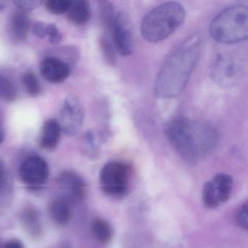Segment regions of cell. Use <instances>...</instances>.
<instances>
[{"label":"cell","instance_id":"9c48e42d","mask_svg":"<svg viewBox=\"0 0 248 248\" xmlns=\"http://www.w3.org/2000/svg\"><path fill=\"white\" fill-rule=\"evenodd\" d=\"M111 34L113 44L117 52L122 56H128L134 48L133 29L129 16L121 12L115 17Z\"/></svg>","mask_w":248,"mask_h":248},{"label":"cell","instance_id":"4dcf8cb0","mask_svg":"<svg viewBox=\"0 0 248 248\" xmlns=\"http://www.w3.org/2000/svg\"><path fill=\"white\" fill-rule=\"evenodd\" d=\"M6 8V4L0 1V12L3 11Z\"/></svg>","mask_w":248,"mask_h":248},{"label":"cell","instance_id":"4fadbf2b","mask_svg":"<svg viewBox=\"0 0 248 248\" xmlns=\"http://www.w3.org/2000/svg\"><path fill=\"white\" fill-rule=\"evenodd\" d=\"M71 203L63 198L54 199L49 205V215L54 224L59 227H65L72 217Z\"/></svg>","mask_w":248,"mask_h":248},{"label":"cell","instance_id":"277c9868","mask_svg":"<svg viewBox=\"0 0 248 248\" xmlns=\"http://www.w3.org/2000/svg\"><path fill=\"white\" fill-rule=\"evenodd\" d=\"M210 33L214 40L223 44L248 39V6H233L221 12L211 23Z\"/></svg>","mask_w":248,"mask_h":248},{"label":"cell","instance_id":"cb8c5ba5","mask_svg":"<svg viewBox=\"0 0 248 248\" xmlns=\"http://www.w3.org/2000/svg\"><path fill=\"white\" fill-rule=\"evenodd\" d=\"M100 42L105 59L110 65H114L116 64V54H115L114 50H113L111 44L104 36L100 39Z\"/></svg>","mask_w":248,"mask_h":248},{"label":"cell","instance_id":"3957f363","mask_svg":"<svg viewBox=\"0 0 248 248\" xmlns=\"http://www.w3.org/2000/svg\"><path fill=\"white\" fill-rule=\"evenodd\" d=\"M185 16V8L179 3H163L146 15L140 28L141 35L147 42H161L182 24Z\"/></svg>","mask_w":248,"mask_h":248},{"label":"cell","instance_id":"9a60e30c","mask_svg":"<svg viewBox=\"0 0 248 248\" xmlns=\"http://www.w3.org/2000/svg\"><path fill=\"white\" fill-rule=\"evenodd\" d=\"M68 20L76 25H83L87 23L91 17V7L90 3L84 0L71 1L67 12Z\"/></svg>","mask_w":248,"mask_h":248},{"label":"cell","instance_id":"1f68e13d","mask_svg":"<svg viewBox=\"0 0 248 248\" xmlns=\"http://www.w3.org/2000/svg\"><path fill=\"white\" fill-rule=\"evenodd\" d=\"M68 248V247H64V248Z\"/></svg>","mask_w":248,"mask_h":248},{"label":"cell","instance_id":"ba28073f","mask_svg":"<svg viewBox=\"0 0 248 248\" xmlns=\"http://www.w3.org/2000/svg\"><path fill=\"white\" fill-rule=\"evenodd\" d=\"M84 109L81 103L74 97L65 99L59 112V122L65 135H76L79 132L84 122Z\"/></svg>","mask_w":248,"mask_h":248},{"label":"cell","instance_id":"2e32d148","mask_svg":"<svg viewBox=\"0 0 248 248\" xmlns=\"http://www.w3.org/2000/svg\"><path fill=\"white\" fill-rule=\"evenodd\" d=\"M91 231L93 237L100 244H108L113 239V227L103 218H96L93 220L91 224Z\"/></svg>","mask_w":248,"mask_h":248},{"label":"cell","instance_id":"8fae6325","mask_svg":"<svg viewBox=\"0 0 248 248\" xmlns=\"http://www.w3.org/2000/svg\"><path fill=\"white\" fill-rule=\"evenodd\" d=\"M40 71L46 81L54 84L65 81L71 72L68 64L54 57H46L42 61Z\"/></svg>","mask_w":248,"mask_h":248},{"label":"cell","instance_id":"f1b7e54d","mask_svg":"<svg viewBox=\"0 0 248 248\" xmlns=\"http://www.w3.org/2000/svg\"><path fill=\"white\" fill-rule=\"evenodd\" d=\"M4 248H23V246L20 241L11 240L4 246Z\"/></svg>","mask_w":248,"mask_h":248},{"label":"cell","instance_id":"ffe728a7","mask_svg":"<svg viewBox=\"0 0 248 248\" xmlns=\"http://www.w3.org/2000/svg\"><path fill=\"white\" fill-rule=\"evenodd\" d=\"M22 83L29 96L35 98L40 95L42 87L34 73L31 71H26L22 77Z\"/></svg>","mask_w":248,"mask_h":248},{"label":"cell","instance_id":"d4e9b609","mask_svg":"<svg viewBox=\"0 0 248 248\" xmlns=\"http://www.w3.org/2000/svg\"><path fill=\"white\" fill-rule=\"evenodd\" d=\"M46 36L49 37V42L52 45H57L62 40V36L59 29L53 23L47 24Z\"/></svg>","mask_w":248,"mask_h":248},{"label":"cell","instance_id":"f546056e","mask_svg":"<svg viewBox=\"0 0 248 248\" xmlns=\"http://www.w3.org/2000/svg\"><path fill=\"white\" fill-rule=\"evenodd\" d=\"M4 129H3L2 125H1V122H0V144L2 143V141H4Z\"/></svg>","mask_w":248,"mask_h":248},{"label":"cell","instance_id":"8992f818","mask_svg":"<svg viewBox=\"0 0 248 248\" xmlns=\"http://www.w3.org/2000/svg\"><path fill=\"white\" fill-rule=\"evenodd\" d=\"M233 187L231 176L225 173L217 175L212 180L205 183L202 189L204 205L214 209L230 199Z\"/></svg>","mask_w":248,"mask_h":248},{"label":"cell","instance_id":"7a4b0ae2","mask_svg":"<svg viewBox=\"0 0 248 248\" xmlns=\"http://www.w3.org/2000/svg\"><path fill=\"white\" fill-rule=\"evenodd\" d=\"M166 135L176 152L190 165L208 155L218 143V134L212 127L186 118L170 121Z\"/></svg>","mask_w":248,"mask_h":248},{"label":"cell","instance_id":"30bf717a","mask_svg":"<svg viewBox=\"0 0 248 248\" xmlns=\"http://www.w3.org/2000/svg\"><path fill=\"white\" fill-rule=\"evenodd\" d=\"M57 184L63 195L62 198L69 203H78L85 199L87 185L84 179L75 172L66 170L60 173Z\"/></svg>","mask_w":248,"mask_h":248},{"label":"cell","instance_id":"7c38bea8","mask_svg":"<svg viewBox=\"0 0 248 248\" xmlns=\"http://www.w3.org/2000/svg\"><path fill=\"white\" fill-rule=\"evenodd\" d=\"M61 130L59 122L49 119L44 123L39 136V146L43 149L52 151L58 147L61 139Z\"/></svg>","mask_w":248,"mask_h":248},{"label":"cell","instance_id":"5bb4252c","mask_svg":"<svg viewBox=\"0 0 248 248\" xmlns=\"http://www.w3.org/2000/svg\"><path fill=\"white\" fill-rule=\"evenodd\" d=\"M30 27V18L26 12H16L12 16L10 23V34L13 39L23 42L27 37Z\"/></svg>","mask_w":248,"mask_h":248},{"label":"cell","instance_id":"7402d4cb","mask_svg":"<svg viewBox=\"0 0 248 248\" xmlns=\"http://www.w3.org/2000/svg\"><path fill=\"white\" fill-rule=\"evenodd\" d=\"M71 1L70 0H49L46 2V8L52 14H63L68 12Z\"/></svg>","mask_w":248,"mask_h":248},{"label":"cell","instance_id":"603a6c76","mask_svg":"<svg viewBox=\"0 0 248 248\" xmlns=\"http://www.w3.org/2000/svg\"><path fill=\"white\" fill-rule=\"evenodd\" d=\"M10 190V177L4 163L0 160V201L9 195Z\"/></svg>","mask_w":248,"mask_h":248},{"label":"cell","instance_id":"5b68a950","mask_svg":"<svg viewBox=\"0 0 248 248\" xmlns=\"http://www.w3.org/2000/svg\"><path fill=\"white\" fill-rule=\"evenodd\" d=\"M130 176L131 170L126 164L122 162H110L100 170V187L108 196L124 197L129 189Z\"/></svg>","mask_w":248,"mask_h":248},{"label":"cell","instance_id":"44dd1931","mask_svg":"<svg viewBox=\"0 0 248 248\" xmlns=\"http://www.w3.org/2000/svg\"><path fill=\"white\" fill-rule=\"evenodd\" d=\"M17 98V89L14 83L4 76L0 75V99L11 102Z\"/></svg>","mask_w":248,"mask_h":248},{"label":"cell","instance_id":"4316f807","mask_svg":"<svg viewBox=\"0 0 248 248\" xmlns=\"http://www.w3.org/2000/svg\"><path fill=\"white\" fill-rule=\"evenodd\" d=\"M14 3L18 7L19 10L27 13L28 11L37 8L39 6L42 4V1H38V0H33V1L26 0V1H23V0H21V1H15Z\"/></svg>","mask_w":248,"mask_h":248},{"label":"cell","instance_id":"6da1fadb","mask_svg":"<svg viewBox=\"0 0 248 248\" xmlns=\"http://www.w3.org/2000/svg\"><path fill=\"white\" fill-rule=\"evenodd\" d=\"M201 40L192 36L184 41L166 58L155 83V92L160 98L176 97L186 86L199 56Z\"/></svg>","mask_w":248,"mask_h":248},{"label":"cell","instance_id":"484cf974","mask_svg":"<svg viewBox=\"0 0 248 248\" xmlns=\"http://www.w3.org/2000/svg\"><path fill=\"white\" fill-rule=\"evenodd\" d=\"M237 223L240 228L248 231V202L239 210L237 215Z\"/></svg>","mask_w":248,"mask_h":248},{"label":"cell","instance_id":"83f0119b","mask_svg":"<svg viewBox=\"0 0 248 248\" xmlns=\"http://www.w3.org/2000/svg\"><path fill=\"white\" fill-rule=\"evenodd\" d=\"M47 25L42 21H36L32 26V32L34 36L39 38H45L46 36Z\"/></svg>","mask_w":248,"mask_h":248},{"label":"cell","instance_id":"d6986e66","mask_svg":"<svg viewBox=\"0 0 248 248\" xmlns=\"http://www.w3.org/2000/svg\"><path fill=\"white\" fill-rule=\"evenodd\" d=\"M99 13L100 21L103 27L108 33H111L112 27L115 17L113 13V7L109 1H101L99 2Z\"/></svg>","mask_w":248,"mask_h":248},{"label":"cell","instance_id":"ac0fdd59","mask_svg":"<svg viewBox=\"0 0 248 248\" xmlns=\"http://www.w3.org/2000/svg\"><path fill=\"white\" fill-rule=\"evenodd\" d=\"M234 64H235L230 60H219L214 68V77L217 80L221 82H227L229 80H231L234 77L237 71Z\"/></svg>","mask_w":248,"mask_h":248},{"label":"cell","instance_id":"52a82bcc","mask_svg":"<svg viewBox=\"0 0 248 248\" xmlns=\"http://www.w3.org/2000/svg\"><path fill=\"white\" fill-rule=\"evenodd\" d=\"M22 182L31 188H39L47 182L49 169L45 159L32 155L25 159L19 168Z\"/></svg>","mask_w":248,"mask_h":248},{"label":"cell","instance_id":"e0dca14e","mask_svg":"<svg viewBox=\"0 0 248 248\" xmlns=\"http://www.w3.org/2000/svg\"><path fill=\"white\" fill-rule=\"evenodd\" d=\"M22 223L33 236L39 235L42 230L39 214L33 208H27L21 214Z\"/></svg>","mask_w":248,"mask_h":248}]
</instances>
